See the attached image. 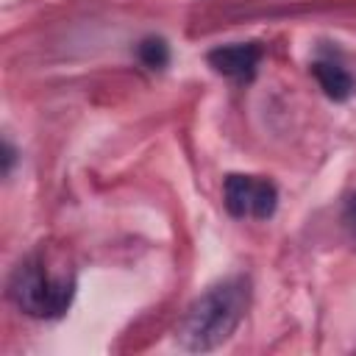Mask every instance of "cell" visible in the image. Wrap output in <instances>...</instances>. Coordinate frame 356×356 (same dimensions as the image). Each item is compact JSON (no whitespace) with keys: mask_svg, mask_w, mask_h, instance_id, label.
Instances as JSON below:
<instances>
[{"mask_svg":"<svg viewBox=\"0 0 356 356\" xmlns=\"http://www.w3.org/2000/svg\"><path fill=\"white\" fill-rule=\"evenodd\" d=\"M8 298L28 317L56 320L75 298V270L61 250L42 245L14 267Z\"/></svg>","mask_w":356,"mask_h":356,"instance_id":"6da1fadb","label":"cell"},{"mask_svg":"<svg viewBox=\"0 0 356 356\" xmlns=\"http://www.w3.org/2000/svg\"><path fill=\"white\" fill-rule=\"evenodd\" d=\"M248 300H250V284L242 275H231L209 286L184 312L175 331L178 345L192 353H206L220 348L239 328L248 312Z\"/></svg>","mask_w":356,"mask_h":356,"instance_id":"7a4b0ae2","label":"cell"},{"mask_svg":"<svg viewBox=\"0 0 356 356\" xmlns=\"http://www.w3.org/2000/svg\"><path fill=\"white\" fill-rule=\"evenodd\" d=\"M222 203L231 217L239 220H267L275 214L278 189L273 181L259 175H239L231 172L222 184Z\"/></svg>","mask_w":356,"mask_h":356,"instance_id":"3957f363","label":"cell"},{"mask_svg":"<svg viewBox=\"0 0 356 356\" xmlns=\"http://www.w3.org/2000/svg\"><path fill=\"white\" fill-rule=\"evenodd\" d=\"M206 58L214 67V72H220L225 78H234V81H250L256 75L259 61H261V47L256 42L220 44Z\"/></svg>","mask_w":356,"mask_h":356,"instance_id":"277c9868","label":"cell"},{"mask_svg":"<svg viewBox=\"0 0 356 356\" xmlns=\"http://www.w3.org/2000/svg\"><path fill=\"white\" fill-rule=\"evenodd\" d=\"M312 75H314V81L320 83V89H323L331 100H337V103H342V100H348V97L353 95V78H350V72H348L339 61L317 58V61L312 64Z\"/></svg>","mask_w":356,"mask_h":356,"instance_id":"5b68a950","label":"cell"},{"mask_svg":"<svg viewBox=\"0 0 356 356\" xmlns=\"http://www.w3.org/2000/svg\"><path fill=\"white\" fill-rule=\"evenodd\" d=\"M136 56L147 70H164L170 61V47L161 36H145L136 44Z\"/></svg>","mask_w":356,"mask_h":356,"instance_id":"8992f818","label":"cell"},{"mask_svg":"<svg viewBox=\"0 0 356 356\" xmlns=\"http://www.w3.org/2000/svg\"><path fill=\"white\" fill-rule=\"evenodd\" d=\"M342 222H345V228L356 236V195L348 200V206H345V211H342Z\"/></svg>","mask_w":356,"mask_h":356,"instance_id":"52a82bcc","label":"cell"},{"mask_svg":"<svg viewBox=\"0 0 356 356\" xmlns=\"http://www.w3.org/2000/svg\"><path fill=\"white\" fill-rule=\"evenodd\" d=\"M14 147L8 145V142H3V172H8L11 170V164H14Z\"/></svg>","mask_w":356,"mask_h":356,"instance_id":"ba28073f","label":"cell"}]
</instances>
